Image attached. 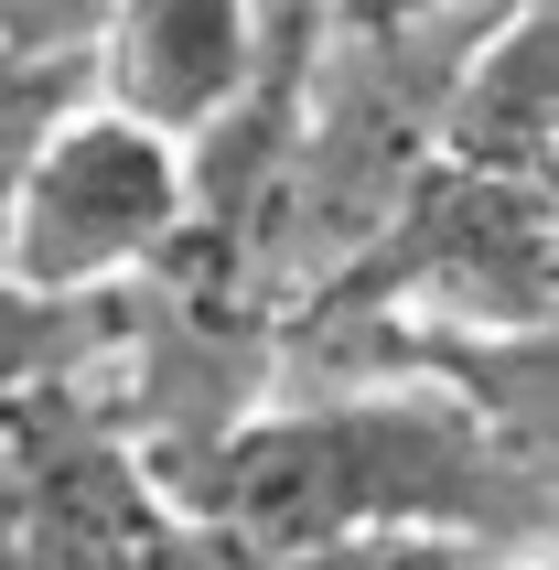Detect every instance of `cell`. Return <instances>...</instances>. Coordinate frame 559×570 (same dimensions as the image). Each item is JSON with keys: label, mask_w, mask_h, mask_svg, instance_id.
<instances>
[{"label": "cell", "mask_w": 559, "mask_h": 570, "mask_svg": "<svg viewBox=\"0 0 559 570\" xmlns=\"http://www.w3.org/2000/svg\"><path fill=\"white\" fill-rule=\"evenodd\" d=\"M151 484L184 528L237 549L441 539L484 560H549V452L506 442L463 387L420 366L291 377L194 452H161Z\"/></svg>", "instance_id": "6da1fadb"}, {"label": "cell", "mask_w": 559, "mask_h": 570, "mask_svg": "<svg viewBox=\"0 0 559 570\" xmlns=\"http://www.w3.org/2000/svg\"><path fill=\"white\" fill-rule=\"evenodd\" d=\"M291 323H409V334H549V184L420 173L366 248Z\"/></svg>", "instance_id": "7a4b0ae2"}, {"label": "cell", "mask_w": 559, "mask_h": 570, "mask_svg": "<svg viewBox=\"0 0 559 570\" xmlns=\"http://www.w3.org/2000/svg\"><path fill=\"white\" fill-rule=\"evenodd\" d=\"M194 216L184 151L151 140V129L108 119V108H76V119L32 151V173L11 184V216H0V281L32 291V302H119L173 258Z\"/></svg>", "instance_id": "3957f363"}, {"label": "cell", "mask_w": 559, "mask_h": 570, "mask_svg": "<svg viewBox=\"0 0 559 570\" xmlns=\"http://www.w3.org/2000/svg\"><path fill=\"white\" fill-rule=\"evenodd\" d=\"M258 55H269V0H97L87 97L108 119L194 151L258 87Z\"/></svg>", "instance_id": "277c9868"}, {"label": "cell", "mask_w": 559, "mask_h": 570, "mask_svg": "<svg viewBox=\"0 0 559 570\" xmlns=\"http://www.w3.org/2000/svg\"><path fill=\"white\" fill-rule=\"evenodd\" d=\"M549 119H559V22L549 0H506L473 32L463 76L441 87L431 161L473 173V184H549V151H559Z\"/></svg>", "instance_id": "5b68a950"}, {"label": "cell", "mask_w": 559, "mask_h": 570, "mask_svg": "<svg viewBox=\"0 0 559 570\" xmlns=\"http://www.w3.org/2000/svg\"><path fill=\"white\" fill-rule=\"evenodd\" d=\"M87 108V43H0V216L11 184L32 173V151Z\"/></svg>", "instance_id": "8992f818"}, {"label": "cell", "mask_w": 559, "mask_h": 570, "mask_svg": "<svg viewBox=\"0 0 559 570\" xmlns=\"http://www.w3.org/2000/svg\"><path fill=\"white\" fill-rule=\"evenodd\" d=\"M496 0H312V22L334 43H388V32H431V22H473Z\"/></svg>", "instance_id": "52a82bcc"}, {"label": "cell", "mask_w": 559, "mask_h": 570, "mask_svg": "<svg viewBox=\"0 0 559 570\" xmlns=\"http://www.w3.org/2000/svg\"><path fill=\"white\" fill-rule=\"evenodd\" d=\"M97 0H0V43H87Z\"/></svg>", "instance_id": "ba28073f"}, {"label": "cell", "mask_w": 559, "mask_h": 570, "mask_svg": "<svg viewBox=\"0 0 559 570\" xmlns=\"http://www.w3.org/2000/svg\"><path fill=\"white\" fill-rule=\"evenodd\" d=\"M22 528H32V495H22V463L0 442V570H22Z\"/></svg>", "instance_id": "9c48e42d"}, {"label": "cell", "mask_w": 559, "mask_h": 570, "mask_svg": "<svg viewBox=\"0 0 559 570\" xmlns=\"http://www.w3.org/2000/svg\"><path fill=\"white\" fill-rule=\"evenodd\" d=\"M528 570H549V560H528Z\"/></svg>", "instance_id": "30bf717a"}]
</instances>
